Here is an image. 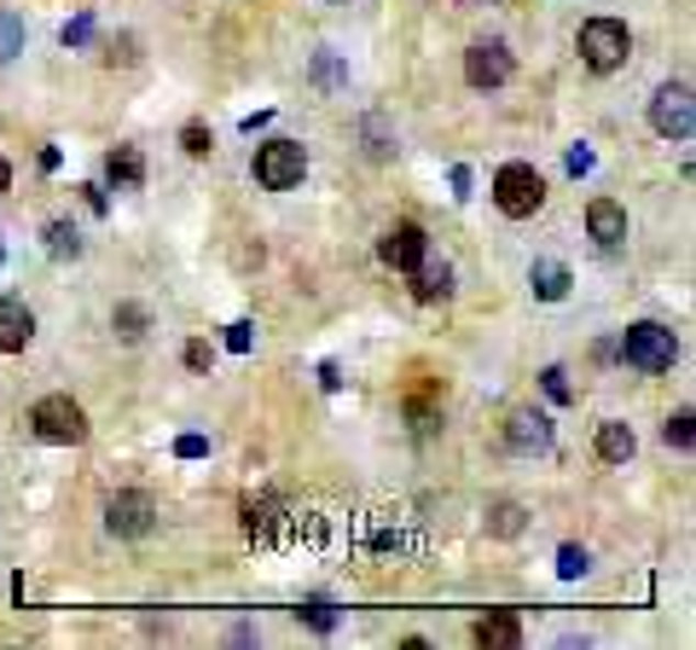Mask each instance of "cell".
Instances as JSON below:
<instances>
[{"instance_id": "6da1fadb", "label": "cell", "mask_w": 696, "mask_h": 650, "mask_svg": "<svg viewBox=\"0 0 696 650\" xmlns=\"http://www.w3.org/2000/svg\"><path fill=\"white\" fill-rule=\"evenodd\" d=\"M621 360L639 366V372H667V366L680 360V337H673L662 320H639L621 332Z\"/></svg>"}, {"instance_id": "7a4b0ae2", "label": "cell", "mask_w": 696, "mask_h": 650, "mask_svg": "<svg viewBox=\"0 0 696 650\" xmlns=\"http://www.w3.org/2000/svg\"><path fill=\"white\" fill-rule=\"evenodd\" d=\"M627 53H632V35H627L621 18H586V24H581V58H586V70L609 76V70L627 65Z\"/></svg>"}, {"instance_id": "3957f363", "label": "cell", "mask_w": 696, "mask_h": 650, "mask_svg": "<svg viewBox=\"0 0 696 650\" xmlns=\"http://www.w3.org/2000/svg\"><path fill=\"white\" fill-rule=\"evenodd\" d=\"M494 203L510 215V221H528L546 203V180L535 162H505V169L494 175Z\"/></svg>"}, {"instance_id": "277c9868", "label": "cell", "mask_w": 696, "mask_h": 650, "mask_svg": "<svg viewBox=\"0 0 696 650\" xmlns=\"http://www.w3.org/2000/svg\"><path fill=\"white\" fill-rule=\"evenodd\" d=\"M308 175V152H302V139H268V146H256V180L268 192H291L296 180Z\"/></svg>"}, {"instance_id": "5b68a950", "label": "cell", "mask_w": 696, "mask_h": 650, "mask_svg": "<svg viewBox=\"0 0 696 650\" xmlns=\"http://www.w3.org/2000/svg\"><path fill=\"white\" fill-rule=\"evenodd\" d=\"M650 128L662 139H691L696 134V99H691V81H662L656 99H650Z\"/></svg>"}, {"instance_id": "8992f818", "label": "cell", "mask_w": 696, "mask_h": 650, "mask_svg": "<svg viewBox=\"0 0 696 650\" xmlns=\"http://www.w3.org/2000/svg\"><path fill=\"white\" fill-rule=\"evenodd\" d=\"M30 424H35V436H41V441H53V447H76L81 436H88V413H81V406H76L70 395H47V401H35Z\"/></svg>"}, {"instance_id": "52a82bcc", "label": "cell", "mask_w": 696, "mask_h": 650, "mask_svg": "<svg viewBox=\"0 0 696 650\" xmlns=\"http://www.w3.org/2000/svg\"><path fill=\"white\" fill-rule=\"evenodd\" d=\"M105 528L122 540H139L157 528V500L146 494V488H122V494L105 500Z\"/></svg>"}, {"instance_id": "ba28073f", "label": "cell", "mask_w": 696, "mask_h": 650, "mask_svg": "<svg viewBox=\"0 0 696 650\" xmlns=\"http://www.w3.org/2000/svg\"><path fill=\"white\" fill-rule=\"evenodd\" d=\"M510 76H517V58H510L505 41H476V47L464 53V81L470 88H505Z\"/></svg>"}, {"instance_id": "9c48e42d", "label": "cell", "mask_w": 696, "mask_h": 650, "mask_svg": "<svg viewBox=\"0 0 696 650\" xmlns=\"http://www.w3.org/2000/svg\"><path fill=\"white\" fill-rule=\"evenodd\" d=\"M378 256H383L395 273H413L418 261L429 256V238H424L418 221H395V227H389V233L378 238Z\"/></svg>"}, {"instance_id": "30bf717a", "label": "cell", "mask_w": 696, "mask_h": 650, "mask_svg": "<svg viewBox=\"0 0 696 650\" xmlns=\"http://www.w3.org/2000/svg\"><path fill=\"white\" fill-rule=\"evenodd\" d=\"M35 337V314L18 296H0V355H24Z\"/></svg>"}, {"instance_id": "8fae6325", "label": "cell", "mask_w": 696, "mask_h": 650, "mask_svg": "<svg viewBox=\"0 0 696 650\" xmlns=\"http://www.w3.org/2000/svg\"><path fill=\"white\" fill-rule=\"evenodd\" d=\"M505 447H510V453H546V447H551V418H540V413H510Z\"/></svg>"}, {"instance_id": "7c38bea8", "label": "cell", "mask_w": 696, "mask_h": 650, "mask_svg": "<svg viewBox=\"0 0 696 650\" xmlns=\"http://www.w3.org/2000/svg\"><path fill=\"white\" fill-rule=\"evenodd\" d=\"M586 233L598 238L604 250H609V244H621L627 238V210H621L616 198H592L586 203Z\"/></svg>"}, {"instance_id": "4fadbf2b", "label": "cell", "mask_w": 696, "mask_h": 650, "mask_svg": "<svg viewBox=\"0 0 696 650\" xmlns=\"http://www.w3.org/2000/svg\"><path fill=\"white\" fill-rule=\"evenodd\" d=\"M476 645L482 650H517L523 645V621L510 616V609H487V616L476 621Z\"/></svg>"}, {"instance_id": "5bb4252c", "label": "cell", "mask_w": 696, "mask_h": 650, "mask_svg": "<svg viewBox=\"0 0 696 650\" xmlns=\"http://www.w3.org/2000/svg\"><path fill=\"white\" fill-rule=\"evenodd\" d=\"M447 291H453V268H447V261H418V268H413V296L418 302H441Z\"/></svg>"}, {"instance_id": "9a60e30c", "label": "cell", "mask_w": 696, "mask_h": 650, "mask_svg": "<svg viewBox=\"0 0 696 650\" xmlns=\"http://www.w3.org/2000/svg\"><path fill=\"white\" fill-rule=\"evenodd\" d=\"M105 175H111V187L134 192L139 180H146V157H139V146H116V152L105 157Z\"/></svg>"}, {"instance_id": "2e32d148", "label": "cell", "mask_w": 696, "mask_h": 650, "mask_svg": "<svg viewBox=\"0 0 696 650\" xmlns=\"http://www.w3.org/2000/svg\"><path fill=\"white\" fill-rule=\"evenodd\" d=\"M632 447H639V436H632V424H621V418L598 424V459H609V464H627V459H632Z\"/></svg>"}, {"instance_id": "e0dca14e", "label": "cell", "mask_w": 696, "mask_h": 650, "mask_svg": "<svg viewBox=\"0 0 696 650\" xmlns=\"http://www.w3.org/2000/svg\"><path fill=\"white\" fill-rule=\"evenodd\" d=\"M528 284H535V296H540V302H563V296H569V284H575V279H569V268H563V261H535V273H528Z\"/></svg>"}, {"instance_id": "ac0fdd59", "label": "cell", "mask_w": 696, "mask_h": 650, "mask_svg": "<svg viewBox=\"0 0 696 650\" xmlns=\"http://www.w3.org/2000/svg\"><path fill=\"white\" fill-rule=\"evenodd\" d=\"M111 332H116L122 343H139V337L151 332V314L139 309V302H116V309H111Z\"/></svg>"}, {"instance_id": "d6986e66", "label": "cell", "mask_w": 696, "mask_h": 650, "mask_svg": "<svg viewBox=\"0 0 696 650\" xmlns=\"http://www.w3.org/2000/svg\"><path fill=\"white\" fill-rule=\"evenodd\" d=\"M487 535H499V540L523 535V505H517V500H499L494 512H487Z\"/></svg>"}, {"instance_id": "ffe728a7", "label": "cell", "mask_w": 696, "mask_h": 650, "mask_svg": "<svg viewBox=\"0 0 696 650\" xmlns=\"http://www.w3.org/2000/svg\"><path fill=\"white\" fill-rule=\"evenodd\" d=\"M296 616L308 621V627H319V634H332V627H337V604L314 593V598H302V609H296Z\"/></svg>"}, {"instance_id": "44dd1931", "label": "cell", "mask_w": 696, "mask_h": 650, "mask_svg": "<svg viewBox=\"0 0 696 650\" xmlns=\"http://www.w3.org/2000/svg\"><path fill=\"white\" fill-rule=\"evenodd\" d=\"M691 424H696V418H691V406H680V413L667 418V430H662V436H667V447H680V453H691V447H696V430H691Z\"/></svg>"}, {"instance_id": "7402d4cb", "label": "cell", "mask_w": 696, "mask_h": 650, "mask_svg": "<svg viewBox=\"0 0 696 650\" xmlns=\"http://www.w3.org/2000/svg\"><path fill=\"white\" fill-rule=\"evenodd\" d=\"M18 53H24V18L0 12V58H18Z\"/></svg>"}, {"instance_id": "603a6c76", "label": "cell", "mask_w": 696, "mask_h": 650, "mask_svg": "<svg viewBox=\"0 0 696 650\" xmlns=\"http://www.w3.org/2000/svg\"><path fill=\"white\" fill-rule=\"evenodd\" d=\"M47 250H53V256H76V250H81V238H76L70 221H53V227H47Z\"/></svg>"}, {"instance_id": "cb8c5ba5", "label": "cell", "mask_w": 696, "mask_h": 650, "mask_svg": "<svg viewBox=\"0 0 696 650\" xmlns=\"http://www.w3.org/2000/svg\"><path fill=\"white\" fill-rule=\"evenodd\" d=\"M586 569H592L586 546H563V552H558V575H563V581H581Z\"/></svg>"}, {"instance_id": "d4e9b609", "label": "cell", "mask_w": 696, "mask_h": 650, "mask_svg": "<svg viewBox=\"0 0 696 650\" xmlns=\"http://www.w3.org/2000/svg\"><path fill=\"white\" fill-rule=\"evenodd\" d=\"M406 418H413L418 430H436V424H441V406L429 401V395H413V401H406Z\"/></svg>"}, {"instance_id": "484cf974", "label": "cell", "mask_w": 696, "mask_h": 650, "mask_svg": "<svg viewBox=\"0 0 696 650\" xmlns=\"http://www.w3.org/2000/svg\"><path fill=\"white\" fill-rule=\"evenodd\" d=\"M540 383H546V395L558 401V406H569V401H575V390H569V372H563V366H546V372H540Z\"/></svg>"}, {"instance_id": "4316f807", "label": "cell", "mask_w": 696, "mask_h": 650, "mask_svg": "<svg viewBox=\"0 0 696 650\" xmlns=\"http://www.w3.org/2000/svg\"><path fill=\"white\" fill-rule=\"evenodd\" d=\"M180 146H187V157H210V128H203V122H187V128H180Z\"/></svg>"}, {"instance_id": "83f0119b", "label": "cell", "mask_w": 696, "mask_h": 650, "mask_svg": "<svg viewBox=\"0 0 696 650\" xmlns=\"http://www.w3.org/2000/svg\"><path fill=\"white\" fill-rule=\"evenodd\" d=\"M250 343H256V325H250V320L227 325V349H233V355H250Z\"/></svg>"}, {"instance_id": "f1b7e54d", "label": "cell", "mask_w": 696, "mask_h": 650, "mask_svg": "<svg viewBox=\"0 0 696 650\" xmlns=\"http://www.w3.org/2000/svg\"><path fill=\"white\" fill-rule=\"evenodd\" d=\"M88 41H93V18L81 12V18H70V24H65V47H88Z\"/></svg>"}, {"instance_id": "f546056e", "label": "cell", "mask_w": 696, "mask_h": 650, "mask_svg": "<svg viewBox=\"0 0 696 650\" xmlns=\"http://www.w3.org/2000/svg\"><path fill=\"white\" fill-rule=\"evenodd\" d=\"M314 81H325V88H337V81H343V65H337L332 53H319V58H314Z\"/></svg>"}, {"instance_id": "4dcf8cb0", "label": "cell", "mask_w": 696, "mask_h": 650, "mask_svg": "<svg viewBox=\"0 0 696 650\" xmlns=\"http://www.w3.org/2000/svg\"><path fill=\"white\" fill-rule=\"evenodd\" d=\"M175 453H180V459H203V453H210V441H203V436H180Z\"/></svg>"}, {"instance_id": "1f68e13d", "label": "cell", "mask_w": 696, "mask_h": 650, "mask_svg": "<svg viewBox=\"0 0 696 650\" xmlns=\"http://www.w3.org/2000/svg\"><path fill=\"white\" fill-rule=\"evenodd\" d=\"M366 134H372V157H389V139H383V116H366Z\"/></svg>"}, {"instance_id": "d6a6232c", "label": "cell", "mask_w": 696, "mask_h": 650, "mask_svg": "<svg viewBox=\"0 0 696 650\" xmlns=\"http://www.w3.org/2000/svg\"><path fill=\"white\" fill-rule=\"evenodd\" d=\"M187 366L203 372V366H210V343H187Z\"/></svg>"}, {"instance_id": "836d02e7", "label": "cell", "mask_w": 696, "mask_h": 650, "mask_svg": "<svg viewBox=\"0 0 696 650\" xmlns=\"http://www.w3.org/2000/svg\"><path fill=\"white\" fill-rule=\"evenodd\" d=\"M569 175H592V152H586V146L569 152Z\"/></svg>"}, {"instance_id": "e575fe53", "label": "cell", "mask_w": 696, "mask_h": 650, "mask_svg": "<svg viewBox=\"0 0 696 650\" xmlns=\"http://www.w3.org/2000/svg\"><path fill=\"white\" fill-rule=\"evenodd\" d=\"M319 383H325V390H343V372H337V366H332V360H325V366H319Z\"/></svg>"}, {"instance_id": "d590c367", "label": "cell", "mask_w": 696, "mask_h": 650, "mask_svg": "<svg viewBox=\"0 0 696 650\" xmlns=\"http://www.w3.org/2000/svg\"><path fill=\"white\" fill-rule=\"evenodd\" d=\"M7 187H12V169H7V157H0V198H7Z\"/></svg>"}, {"instance_id": "8d00e7d4", "label": "cell", "mask_w": 696, "mask_h": 650, "mask_svg": "<svg viewBox=\"0 0 696 650\" xmlns=\"http://www.w3.org/2000/svg\"><path fill=\"white\" fill-rule=\"evenodd\" d=\"M470 7H482V0H470Z\"/></svg>"}, {"instance_id": "74e56055", "label": "cell", "mask_w": 696, "mask_h": 650, "mask_svg": "<svg viewBox=\"0 0 696 650\" xmlns=\"http://www.w3.org/2000/svg\"><path fill=\"white\" fill-rule=\"evenodd\" d=\"M332 7H343V0H332Z\"/></svg>"}]
</instances>
